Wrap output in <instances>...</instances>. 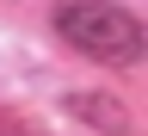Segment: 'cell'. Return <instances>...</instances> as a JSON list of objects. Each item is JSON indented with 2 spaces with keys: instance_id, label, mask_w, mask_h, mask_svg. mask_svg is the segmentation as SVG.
I'll return each mask as SVG.
<instances>
[{
  "instance_id": "6da1fadb",
  "label": "cell",
  "mask_w": 148,
  "mask_h": 136,
  "mask_svg": "<svg viewBox=\"0 0 148 136\" xmlns=\"http://www.w3.org/2000/svg\"><path fill=\"white\" fill-rule=\"evenodd\" d=\"M49 25L68 50H80L105 68H136L148 56V25L117 0H62L49 12Z\"/></svg>"
},
{
  "instance_id": "7a4b0ae2",
  "label": "cell",
  "mask_w": 148,
  "mask_h": 136,
  "mask_svg": "<svg viewBox=\"0 0 148 136\" xmlns=\"http://www.w3.org/2000/svg\"><path fill=\"white\" fill-rule=\"evenodd\" d=\"M62 111L74 124H92L99 136H123L130 130V105L111 99V93H62Z\"/></svg>"
}]
</instances>
